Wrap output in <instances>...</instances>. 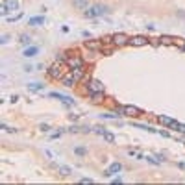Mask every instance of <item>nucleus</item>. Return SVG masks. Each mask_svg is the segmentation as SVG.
I'll use <instances>...</instances> for the list:
<instances>
[{
	"instance_id": "14",
	"label": "nucleus",
	"mask_w": 185,
	"mask_h": 185,
	"mask_svg": "<svg viewBox=\"0 0 185 185\" xmlns=\"http://www.w3.org/2000/svg\"><path fill=\"white\" fill-rule=\"evenodd\" d=\"M163 44H176L178 43V39H174V37H170V35H161V39H159Z\"/></svg>"
},
{
	"instance_id": "26",
	"label": "nucleus",
	"mask_w": 185,
	"mask_h": 185,
	"mask_svg": "<svg viewBox=\"0 0 185 185\" xmlns=\"http://www.w3.org/2000/svg\"><path fill=\"white\" fill-rule=\"evenodd\" d=\"M94 132H96V133H100V135H104V133H106V128H100V126H96V128H94Z\"/></svg>"
},
{
	"instance_id": "23",
	"label": "nucleus",
	"mask_w": 185,
	"mask_h": 185,
	"mask_svg": "<svg viewBox=\"0 0 185 185\" xmlns=\"http://www.w3.org/2000/svg\"><path fill=\"white\" fill-rule=\"evenodd\" d=\"M144 159H146L148 163H152V165H161V161H159V159H156V157H150V156H146Z\"/></svg>"
},
{
	"instance_id": "12",
	"label": "nucleus",
	"mask_w": 185,
	"mask_h": 185,
	"mask_svg": "<svg viewBox=\"0 0 185 185\" xmlns=\"http://www.w3.org/2000/svg\"><path fill=\"white\" fill-rule=\"evenodd\" d=\"M159 122H161V124H165V126H168V128H170V126H172V124L176 122V121H174V118H170V117H167V115H159Z\"/></svg>"
},
{
	"instance_id": "5",
	"label": "nucleus",
	"mask_w": 185,
	"mask_h": 185,
	"mask_svg": "<svg viewBox=\"0 0 185 185\" xmlns=\"http://www.w3.org/2000/svg\"><path fill=\"white\" fill-rule=\"evenodd\" d=\"M61 82H63V85H65V87H74V85H78V80H76V76H74V72H72V71H69L67 74H65Z\"/></svg>"
},
{
	"instance_id": "7",
	"label": "nucleus",
	"mask_w": 185,
	"mask_h": 185,
	"mask_svg": "<svg viewBox=\"0 0 185 185\" xmlns=\"http://www.w3.org/2000/svg\"><path fill=\"white\" fill-rule=\"evenodd\" d=\"M111 39H113V44H117V46H122V44L130 43V37L126 33H115V35H111Z\"/></svg>"
},
{
	"instance_id": "16",
	"label": "nucleus",
	"mask_w": 185,
	"mask_h": 185,
	"mask_svg": "<svg viewBox=\"0 0 185 185\" xmlns=\"http://www.w3.org/2000/svg\"><path fill=\"white\" fill-rule=\"evenodd\" d=\"M39 24H44V17H32L30 19V26H39Z\"/></svg>"
},
{
	"instance_id": "13",
	"label": "nucleus",
	"mask_w": 185,
	"mask_h": 185,
	"mask_svg": "<svg viewBox=\"0 0 185 185\" xmlns=\"http://www.w3.org/2000/svg\"><path fill=\"white\" fill-rule=\"evenodd\" d=\"M89 98H91L94 104L102 102V98H104V91H100V93H89Z\"/></svg>"
},
{
	"instance_id": "22",
	"label": "nucleus",
	"mask_w": 185,
	"mask_h": 185,
	"mask_svg": "<svg viewBox=\"0 0 185 185\" xmlns=\"http://www.w3.org/2000/svg\"><path fill=\"white\" fill-rule=\"evenodd\" d=\"M28 89H32V91H41V89H43V85H41V83H30V85H28Z\"/></svg>"
},
{
	"instance_id": "9",
	"label": "nucleus",
	"mask_w": 185,
	"mask_h": 185,
	"mask_svg": "<svg viewBox=\"0 0 185 185\" xmlns=\"http://www.w3.org/2000/svg\"><path fill=\"white\" fill-rule=\"evenodd\" d=\"M104 91V83L98 82V80H91L89 82V93H100Z\"/></svg>"
},
{
	"instance_id": "15",
	"label": "nucleus",
	"mask_w": 185,
	"mask_h": 185,
	"mask_svg": "<svg viewBox=\"0 0 185 185\" xmlns=\"http://www.w3.org/2000/svg\"><path fill=\"white\" fill-rule=\"evenodd\" d=\"M37 52H39V48H37V46H30V48L24 50V58H32V56H35Z\"/></svg>"
},
{
	"instance_id": "10",
	"label": "nucleus",
	"mask_w": 185,
	"mask_h": 185,
	"mask_svg": "<svg viewBox=\"0 0 185 185\" xmlns=\"http://www.w3.org/2000/svg\"><path fill=\"white\" fill-rule=\"evenodd\" d=\"M121 170H122V165L118 163V161H115V163H111V167L104 172V176H113V174H117V172H121Z\"/></svg>"
},
{
	"instance_id": "2",
	"label": "nucleus",
	"mask_w": 185,
	"mask_h": 185,
	"mask_svg": "<svg viewBox=\"0 0 185 185\" xmlns=\"http://www.w3.org/2000/svg\"><path fill=\"white\" fill-rule=\"evenodd\" d=\"M106 13H107V8L102 6V4H94V6H91V8L85 9V17H89V19L102 17V15H106Z\"/></svg>"
},
{
	"instance_id": "20",
	"label": "nucleus",
	"mask_w": 185,
	"mask_h": 185,
	"mask_svg": "<svg viewBox=\"0 0 185 185\" xmlns=\"http://www.w3.org/2000/svg\"><path fill=\"white\" fill-rule=\"evenodd\" d=\"M104 139H106L107 143H115V135H113V133H109V132L104 133Z\"/></svg>"
},
{
	"instance_id": "27",
	"label": "nucleus",
	"mask_w": 185,
	"mask_h": 185,
	"mask_svg": "<svg viewBox=\"0 0 185 185\" xmlns=\"http://www.w3.org/2000/svg\"><path fill=\"white\" fill-rule=\"evenodd\" d=\"M76 154H80V156H82V154H85V148H82V146L76 148Z\"/></svg>"
},
{
	"instance_id": "28",
	"label": "nucleus",
	"mask_w": 185,
	"mask_h": 185,
	"mask_svg": "<svg viewBox=\"0 0 185 185\" xmlns=\"http://www.w3.org/2000/svg\"><path fill=\"white\" fill-rule=\"evenodd\" d=\"M82 183H93L91 178H82Z\"/></svg>"
},
{
	"instance_id": "29",
	"label": "nucleus",
	"mask_w": 185,
	"mask_h": 185,
	"mask_svg": "<svg viewBox=\"0 0 185 185\" xmlns=\"http://www.w3.org/2000/svg\"><path fill=\"white\" fill-rule=\"evenodd\" d=\"M179 168H185V163H179Z\"/></svg>"
},
{
	"instance_id": "25",
	"label": "nucleus",
	"mask_w": 185,
	"mask_h": 185,
	"mask_svg": "<svg viewBox=\"0 0 185 185\" xmlns=\"http://www.w3.org/2000/svg\"><path fill=\"white\" fill-rule=\"evenodd\" d=\"M100 117H102V118H117V115H113V113H102Z\"/></svg>"
},
{
	"instance_id": "24",
	"label": "nucleus",
	"mask_w": 185,
	"mask_h": 185,
	"mask_svg": "<svg viewBox=\"0 0 185 185\" xmlns=\"http://www.w3.org/2000/svg\"><path fill=\"white\" fill-rule=\"evenodd\" d=\"M21 43L22 44H30V43H32V39H30L28 35H21Z\"/></svg>"
},
{
	"instance_id": "8",
	"label": "nucleus",
	"mask_w": 185,
	"mask_h": 185,
	"mask_svg": "<svg viewBox=\"0 0 185 185\" xmlns=\"http://www.w3.org/2000/svg\"><path fill=\"white\" fill-rule=\"evenodd\" d=\"M146 43H148V39L144 35H133V37H130L128 44H132V46H144Z\"/></svg>"
},
{
	"instance_id": "17",
	"label": "nucleus",
	"mask_w": 185,
	"mask_h": 185,
	"mask_svg": "<svg viewBox=\"0 0 185 185\" xmlns=\"http://www.w3.org/2000/svg\"><path fill=\"white\" fill-rule=\"evenodd\" d=\"M58 170L61 172V176H71V174H72L71 167H65V165H59V167H58Z\"/></svg>"
},
{
	"instance_id": "3",
	"label": "nucleus",
	"mask_w": 185,
	"mask_h": 185,
	"mask_svg": "<svg viewBox=\"0 0 185 185\" xmlns=\"http://www.w3.org/2000/svg\"><path fill=\"white\" fill-rule=\"evenodd\" d=\"M117 111L121 115H126V117H139V115H143V109L137 106H122V107H117Z\"/></svg>"
},
{
	"instance_id": "6",
	"label": "nucleus",
	"mask_w": 185,
	"mask_h": 185,
	"mask_svg": "<svg viewBox=\"0 0 185 185\" xmlns=\"http://www.w3.org/2000/svg\"><path fill=\"white\" fill-rule=\"evenodd\" d=\"M48 96H50V98H59L65 106H74V104H76V102H74V98L67 96V94H61V93H50Z\"/></svg>"
},
{
	"instance_id": "11",
	"label": "nucleus",
	"mask_w": 185,
	"mask_h": 185,
	"mask_svg": "<svg viewBox=\"0 0 185 185\" xmlns=\"http://www.w3.org/2000/svg\"><path fill=\"white\" fill-rule=\"evenodd\" d=\"M4 6H6L9 11H17L19 9V0H4Z\"/></svg>"
},
{
	"instance_id": "21",
	"label": "nucleus",
	"mask_w": 185,
	"mask_h": 185,
	"mask_svg": "<svg viewBox=\"0 0 185 185\" xmlns=\"http://www.w3.org/2000/svg\"><path fill=\"white\" fill-rule=\"evenodd\" d=\"M74 4H76L78 8H85V9L89 8V6H87V0H74Z\"/></svg>"
},
{
	"instance_id": "19",
	"label": "nucleus",
	"mask_w": 185,
	"mask_h": 185,
	"mask_svg": "<svg viewBox=\"0 0 185 185\" xmlns=\"http://www.w3.org/2000/svg\"><path fill=\"white\" fill-rule=\"evenodd\" d=\"M135 128H139V130H144V132H156L154 128H150V126H144V124H133Z\"/></svg>"
},
{
	"instance_id": "18",
	"label": "nucleus",
	"mask_w": 185,
	"mask_h": 185,
	"mask_svg": "<svg viewBox=\"0 0 185 185\" xmlns=\"http://www.w3.org/2000/svg\"><path fill=\"white\" fill-rule=\"evenodd\" d=\"M102 44H104L102 41H87V43H85V46H87V48L96 50V48H100V46H102Z\"/></svg>"
},
{
	"instance_id": "1",
	"label": "nucleus",
	"mask_w": 185,
	"mask_h": 185,
	"mask_svg": "<svg viewBox=\"0 0 185 185\" xmlns=\"http://www.w3.org/2000/svg\"><path fill=\"white\" fill-rule=\"evenodd\" d=\"M67 72H69V71L65 69V65H61L59 61L48 67V78H52V80H63V76H65Z\"/></svg>"
},
{
	"instance_id": "30",
	"label": "nucleus",
	"mask_w": 185,
	"mask_h": 185,
	"mask_svg": "<svg viewBox=\"0 0 185 185\" xmlns=\"http://www.w3.org/2000/svg\"><path fill=\"white\" fill-rule=\"evenodd\" d=\"M183 50H185V44H183Z\"/></svg>"
},
{
	"instance_id": "4",
	"label": "nucleus",
	"mask_w": 185,
	"mask_h": 185,
	"mask_svg": "<svg viewBox=\"0 0 185 185\" xmlns=\"http://www.w3.org/2000/svg\"><path fill=\"white\" fill-rule=\"evenodd\" d=\"M83 59L80 58V56H69L67 58V67L69 69H80V67H83Z\"/></svg>"
}]
</instances>
